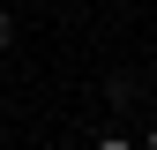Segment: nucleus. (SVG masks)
<instances>
[{
    "label": "nucleus",
    "instance_id": "f257e3e1",
    "mask_svg": "<svg viewBox=\"0 0 157 150\" xmlns=\"http://www.w3.org/2000/svg\"><path fill=\"white\" fill-rule=\"evenodd\" d=\"M97 150H135V143L127 135H97Z\"/></svg>",
    "mask_w": 157,
    "mask_h": 150
},
{
    "label": "nucleus",
    "instance_id": "f03ea898",
    "mask_svg": "<svg viewBox=\"0 0 157 150\" xmlns=\"http://www.w3.org/2000/svg\"><path fill=\"white\" fill-rule=\"evenodd\" d=\"M0 45H15V15H0Z\"/></svg>",
    "mask_w": 157,
    "mask_h": 150
},
{
    "label": "nucleus",
    "instance_id": "7ed1b4c3",
    "mask_svg": "<svg viewBox=\"0 0 157 150\" xmlns=\"http://www.w3.org/2000/svg\"><path fill=\"white\" fill-rule=\"evenodd\" d=\"M142 150H157V120H150V135H142Z\"/></svg>",
    "mask_w": 157,
    "mask_h": 150
}]
</instances>
